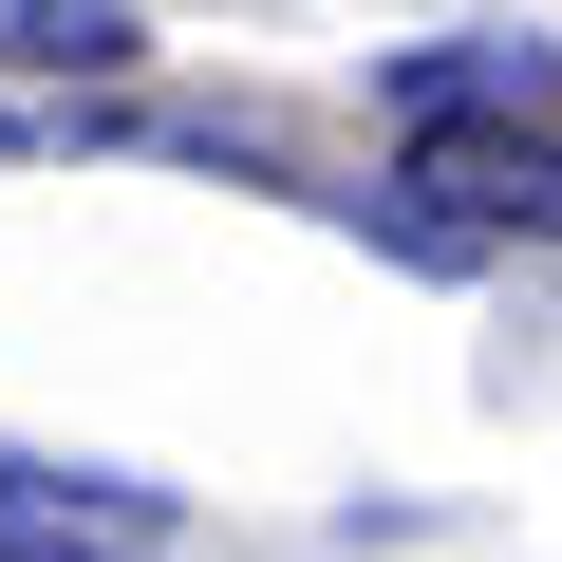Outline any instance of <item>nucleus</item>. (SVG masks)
<instances>
[{"label":"nucleus","mask_w":562,"mask_h":562,"mask_svg":"<svg viewBox=\"0 0 562 562\" xmlns=\"http://www.w3.org/2000/svg\"><path fill=\"white\" fill-rule=\"evenodd\" d=\"M0 543H94V562H132V543H169V487H132V469H57V450H0Z\"/></svg>","instance_id":"nucleus-2"},{"label":"nucleus","mask_w":562,"mask_h":562,"mask_svg":"<svg viewBox=\"0 0 562 562\" xmlns=\"http://www.w3.org/2000/svg\"><path fill=\"white\" fill-rule=\"evenodd\" d=\"M0 150H57V113H20V94H0Z\"/></svg>","instance_id":"nucleus-5"},{"label":"nucleus","mask_w":562,"mask_h":562,"mask_svg":"<svg viewBox=\"0 0 562 562\" xmlns=\"http://www.w3.org/2000/svg\"><path fill=\"white\" fill-rule=\"evenodd\" d=\"M150 20L132 0H0V76H132Z\"/></svg>","instance_id":"nucleus-4"},{"label":"nucleus","mask_w":562,"mask_h":562,"mask_svg":"<svg viewBox=\"0 0 562 562\" xmlns=\"http://www.w3.org/2000/svg\"><path fill=\"white\" fill-rule=\"evenodd\" d=\"M0 562H94V543H0Z\"/></svg>","instance_id":"nucleus-6"},{"label":"nucleus","mask_w":562,"mask_h":562,"mask_svg":"<svg viewBox=\"0 0 562 562\" xmlns=\"http://www.w3.org/2000/svg\"><path fill=\"white\" fill-rule=\"evenodd\" d=\"M375 94H394V132H525V113H562V38H450V57H394Z\"/></svg>","instance_id":"nucleus-1"},{"label":"nucleus","mask_w":562,"mask_h":562,"mask_svg":"<svg viewBox=\"0 0 562 562\" xmlns=\"http://www.w3.org/2000/svg\"><path fill=\"white\" fill-rule=\"evenodd\" d=\"M413 188H450L469 225L562 244V132H543V113H525V132H413Z\"/></svg>","instance_id":"nucleus-3"}]
</instances>
